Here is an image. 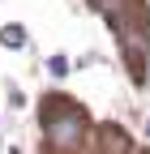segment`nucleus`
<instances>
[{
	"mask_svg": "<svg viewBox=\"0 0 150 154\" xmlns=\"http://www.w3.org/2000/svg\"><path fill=\"white\" fill-rule=\"evenodd\" d=\"M82 128H86V120H82V111L73 103H56V99L47 103V133L56 141H77Z\"/></svg>",
	"mask_w": 150,
	"mask_h": 154,
	"instance_id": "nucleus-1",
	"label": "nucleus"
},
{
	"mask_svg": "<svg viewBox=\"0 0 150 154\" xmlns=\"http://www.w3.org/2000/svg\"><path fill=\"white\" fill-rule=\"evenodd\" d=\"M146 133H150V120H146Z\"/></svg>",
	"mask_w": 150,
	"mask_h": 154,
	"instance_id": "nucleus-4",
	"label": "nucleus"
},
{
	"mask_svg": "<svg viewBox=\"0 0 150 154\" xmlns=\"http://www.w3.org/2000/svg\"><path fill=\"white\" fill-rule=\"evenodd\" d=\"M0 43H5V47H13V51H17V47H22V43H26V34H22V26H5V30H0Z\"/></svg>",
	"mask_w": 150,
	"mask_h": 154,
	"instance_id": "nucleus-2",
	"label": "nucleus"
},
{
	"mask_svg": "<svg viewBox=\"0 0 150 154\" xmlns=\"http://www.w3.org/2000/svg\"><path fill=\"white\" fill-rule=\"evenodd\" d=\"M47 73L52 77H64L69 73V56H52V60H47Z\"/></svg>",
	"mask_w": 150,
	"mask_h": 154,
	"instance_id": "nucleus-3",
	"label": "nucleus"
}]
</instances>
